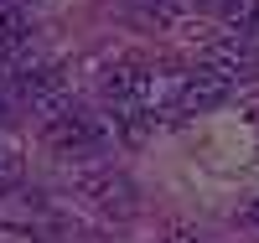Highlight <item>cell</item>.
<instances>
[{"label":"cell","instance_id":"1","mask_svg":"<svg viewBox=\"0 0 259 243\" xmlns=\"http://www.w3.org/2000/svg\"><path fill=\"white\" fill-rule=\"evenodd\" d=\"M104 140H109V129L83 109H62L47 119V145L62 156H94V150H104Z\"/></svg>","mask_w":259,"mask_h":243},{"label":"cell","instance_id":"2","mask_svg":"<svg viewBox=\"0 0 259 243\" xmlns=\"http://www.w3.org/2000/svg\"><path fill=\"white\" fill-rule=\"evenodd\" d=\"M78 191L89 197L104 217H130V212L140 207L135 181H130L124 171H109V166H104V171H83V176H78Z\"/></svg>","mask_w":259,"mask_h":243},{"label":"cell","instance_id":"3","mask_svg":"<svg viewBox=\"0 0 259 243\" xmlns=\"http://www.w3.org/2000/svg\"><path fill=\"white\" fill-rule=\"evenodd\" d=\"M150 83H156V78H150L145 62H114V68L99 78V93L109 99L114 109H145Z\"/></svg>","mask_w":259,"mask_h":243},{"label":"cell","instance_id":"4","mask_svg":"<svg viewBox=\"0 0 259 243\" xmlns=\"http://www.w3.org/2000/svg\"><path fill=\"white\" fill-rule=\"evenodd\" d=\"M197 68H202V73H212V78H223V83H239V78H249V73L259 68V57H254L249 41L233 36V41H212V47H202Z\"/></svg>","mask_w":259,"mask_h":243},{"label":"cell","instance_id":"5","mask_svg":"<svg viewBox=\"0 0 259 243\" xmlns=\"http://www.w3.org/2000/svg\"><path fill=\"white\" fill-rule=\"evenodd\" d=\"M228 88H233V83L212 78V73H202V68H192L187 83H182V93H177V109H212V104L228 99Z\"/></svg>","mask_w":259,"mask_h":243},{"label":"cell","instance_id":"6","mask_svg":"<svg viewBox=\"0 0 259 243\" xmlns=\"http://www.w3.org/2000/svg\"><path fill=\"white\" fill-rule=\"evenodd\" d=\"M130 11H135L145 26H182V21L192 16L187 0H124Z\"/></svg>","mask_w":259,"mask_h":243},{"label":"cell","instance_id":"7","mask_svg":"<svg viewBox=\"0 0 259 243\" xmlns=\"http://www.w3.org/2000/svg\"><path fill=\"white\" fill-rule=\"evenodd\" d=\"M31 36V26H26V16H21L16 6H0V52H16L21 41Z\"/></svg>","mask_w":259,"mask_h":243},{"label":"cell","instance_id":"8","mask_svg":"<svg viewBox=\"0 0 259 243\" xmlns=\"http://www.w3.org/2000/svg\"><path fill=\"white\" fill-rule=\"evenodd\" d=\"M223 21L233 31H259V0H223Z\"/></svg>","mask_w":259,"mask_h":243},{"label":"cell","instance_id":"9","mask_svg":"<svg viewBox=\"0 0 259 243\" xmlns=\"http://www.w3.org/2000/svg\"><path fill=\"white\" fill-rule=\"evenodd\" d=\"M16 176H21V156H16V150H6V145H0V186H11Z\"/></svg>","mask_w":259,"mask_h":243},{"label":"cell","instance_id":"10","mask_svg":"<svg viewBox=\"0 0 259 243\" xmlns=\"http://www.w3.org/2000/svg\"><path fill=\"white\" fill-rule=\"evenodd\" d=\"M166 243H202V233H197V228H171Z\"/></svg>","mask_w":259,"mask_h":243},{"label":"cell","instance_id":"11","mask_svg":"<svg viewBox=\"0 0 259 243\" xmlns=\"http://www.w3.org/2000/svg\"><path fill=\"white\" fill-rule=\"evenodd\" d=\"M249 223L259 228V197H254V202H249Z\"/></svg>","mask_w":259,"mask_h":243},{"label":"cell","instance_id":"12","mask_svg":"<svg viewBox=\"0 0 259 243\" xmlns=\"http://www.w3.org/2000/svg\"><path fill=\"white\" fill-rule=\"evenodd\" d=\"M6 119H11V109H6V99H0V124H6Z\"/></svg>","mask_w":259,"mask_h":243},{"label":"cell","instance_id":"13","mask_svg":"<svg viewBox=\"0 0 259 243\" xmlns=\"http://www.w3.org/2000/svg\"><path fill=\"white\" fill-rule=\"evenodd\" d=\"M0 6H11V0H0Z\"/></svg>","mask_w":259,"mask_h":243}]
</instances>
